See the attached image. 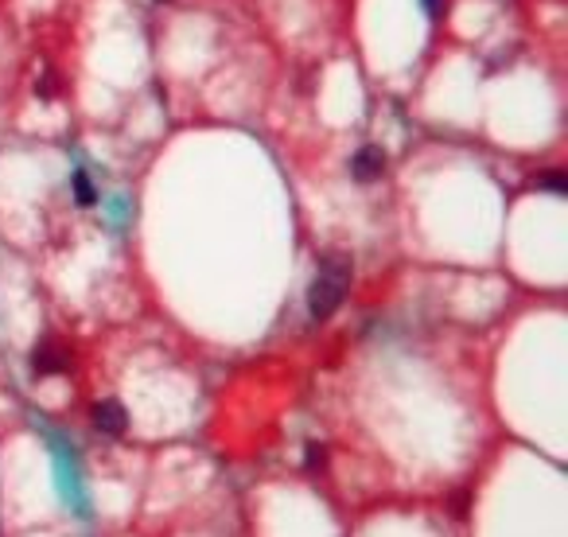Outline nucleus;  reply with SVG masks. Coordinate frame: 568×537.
I'll list each match as a JSON object with an SVG mask.
<instances>
[{
  "label": "nucleus",
  "instance_id": "6",
  "mask_svg": "<svg viewBox=\"0 0 568 537\" xmlns=\"http://www.w3.org/2000/svg\"><path fill=\"white\" fill-rule=\"evenodd\" d=\"M324 464H327V448L324 444H308V467L319 471Z\"/></svg>",
  "mask_w": 568,
  "mask_h": 537
},
{
  "label": "nucleus",
  "instance_id": "7",
  "mask_svg": "<svg viewBox=\"0 0 568 537\" xmlns=\"http://www.w3.org/2000/svg\"><path fill=\"white\" fill-rule=\"evenodd\" d=\"M541 187H549V191H556V195H564V191H568V179L561 176V171H553V176L541 179Z\"/></svg>",
  "mask_w": 568,
  "mask_h": 537
},
{
  "label": "nucleus",
  "instance_id": "2",
  "mask_svg": "<svg viewBox=\"0 0 568 537\" xmlns=\"http://www.w3.org/2000/svg\"><path fill=\"white\" fill-rule=\"evenodd\" d=\"M350 171H355L358 184H374V179H382V176H385V153H382L378 145L358 148L355 160H350Z\"/></svg>",
  "mask_w": 568,
  "mask_h": 537
},
{
  "label": "nucleus",
  "instance_id": "5",
  "mask_svg": "<svg viewBox=\"0 0 568 537\" xmlns=\"http://www.w3.org/2000/svg\"><path fill=\"white\" fill-rule=\"evenodd\" d=\"M74 199H78V207H94L98 202V191H94L86 171H74Z\"/></svg>",
  "mask_w": 568,
  "mask_h": 537
},
{
  "label": "nucleus",
  "instance_id": "8",
  "mask_svg": "<svg viewBox=\"0 0 568 537\" xmlns=\"http://www.w3.org/2000/svg\"><path fill=\"white\" fill-rule=\"evenodd\" d=\"M424 8H428V16H444L448 0H424Z\"/></svg>",
  "mask_w": 568,
  "mask_h": 537
},
{
  "label": "nucleus",
  "instance_id": "1",
  "mask_svg": "<svg viewBox=\"0 0 568 537\" xmlns=\"http://www.w3.org/2000/svg\"><path fill=\"white\" fill-rule=\"evenodd\" d=\"M347 285H350V265L342 261V257H327V261L319 265L312 288H308V311H312V319H327L331 311L342 304Z\"/></svg>",
  "mask_w": 568,
  "mask_h": 537
},
{
  "label": "nucleus",
  "instance_id": "3",
  "mask_svg": "<svg viewBox=\"0 0 568 537\" xmlns=\"http://www.w3.org/2000/svg\"><path fill=\"white\" fill-rule=\"evenodd\" d=\"M125 425H128V417H125V405L121 401H98V405H94V428H98V433L121 436Z\"/></svg>",
  "mask_w": 568,
  "mask_h": 537
},
{
  "label": "nucleus",
  "instance_id": "4",
  "mask_svg": "<svg viewBox=\"0 0 568 537\" xmlns=\"http://www.w3.org/2000/svg\"><path fill=\"white\" fill-rule=\"evenodd\" d=\"M31 367H36V374H62L70 367V359L62 347H55V343H39L36 354H31Z\"/></svg>",
  "mask_w": 568,
  "mask_h": 537
}]
</instances>
